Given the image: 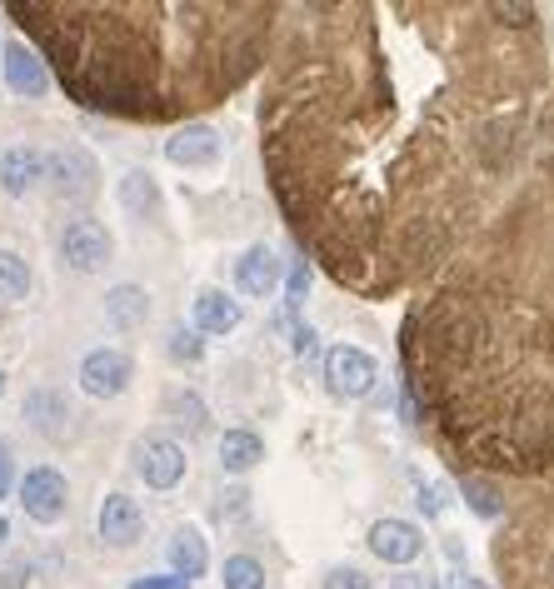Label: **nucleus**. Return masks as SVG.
<instances>
[{
	"mask_svg": "<svg viewBox=\"0 0 554 589\" xmlns=\"http://www.w3.org/2000/svg\"><path fill=\"white\" fill-rule=\"evenodd\" d=\"M260 106L275 195L325 271L389 294L445 271L519 116L470 100L449 5H300Z\"/></svg>",
	"mask_w": 554,
	"mask_h": 589,
	"instance_id": "f257e3e1",
	"label": "nucleus"
},
{
	"mask_svg": "<svg viewBox=\"0 0 554 589\" xmlns=\"http://www.w3.org/2000/svg\"><path fill=\"white\" fill-rule=\"evenodd\" d=\"M11 15L46 50L85 110L176 120L220 106L265 60L275 5H60L15 0Z\"/></svg>",
	"mask_w": 554,
	"mask_h": 589,
	"instance_id": "f03ea898",
	"label": "nucleus"
},
{
	"mask_svg": "<svg viewBox=\"0 0 554 589\" xmlns=\"http://www.w3.org/2000/svg\"><path fill=\"white\" fill-rule=\"evenodd\" d=\"M60 260H65L75 275H100L110 260H116V240H110V230L100 220L75 215V220L60 230Z\"/></svg>",
	"mask_w": 554,
	"mask_h": 589,
	"instance_id": "7ed1b4c3",
	"label": "nucleus"
},
{
	"mask_svg": "<svg viewBox=\"0 0 554 589\" xmlns=\"http://www.w3.org/2000/svg\"><path fill=\"white\" fill-rule=\"evenodd\" d=\"M15 495H21V509L36 519V525H60L65 509H71V484H65V474H60L56 465L25 470L21 480H15Z\"/></svg>",
	"mask_w": 554,
	"mask_h": 589,
	"instance_id": "20e7f679",
	"label": "nucleus"
},
{
	"mask_svg": "<svg viewBox=\"0 0 554 589\" xmlns=\"http://www.w3.org/2000/svg\"><path fill=\"white\" fill-rule=\"evenodd\" d=\"M46 180L56 201H91L100 190V166L85 145H60L56 155H46Z\"/></svg>",
	"mask_w": 554,
	"mask_h": 589,
	"instance_id": "39448f33",
	"label": "nucleus"
},
{
	"mask_svg": "<svg viewBox=\"0 0 554 589\" xmlns=\"http://www.w3.org/2000/svg\"><path fill=\"white\" fill-rule=\"evenodd\" d=\"M325 380H330V389L340 395V400H365L370 389L380 385V365L375 354L360 350V345H330V354H325Z\"/></svg>",
	"mask_w": 554,
	"mask_h": 589,
	"instance_id": "423d86ee",
	"label": "nucleus"
},
{
	"mask_svg": "<svg viewBox=\"0 0 554 589\" xmlns=\"http://www.w3.org/2000/svg\"><path fill=\"white\" fill-rule=\"evenodd\" d=\"M130 460H135V474H141L150 490H176L185 480V445L170 435H141L135 449H130Z\"/></svg>",
	"mask_w": 554,
	"mask_h": 589,
	"instance_id": "0eeeda50",
	"label": "nucleus"
},
{
	"mask_svg": "<svg viewBox=\"0 0 554 589\" xmlns=\"http://www.w3.org/2000/svg\"><path fill=\"white\" fill-rule=\"evenodd\" d=\"M130 380H135V360L125 350H116V345H100V350H91L81 360V389L91 400H120L130 389Z\"/></svg>",
	"mask_w": 554,
	"mask_h": 589,
	"instance_id": "6e6552de",
	"label": "nucleus"
},
{
	"mask_svg": "<svg viewBox=\"0 0 554 589\" xmlns=\"http://www.w3.org/2000/svg\"><path fill=\"white\" fill-rule=\"evenodd\" d=\"M21 420L31 424L40 440H50V445L75 440V410H71V400H65L60 389H31L25 405H21Z\"/></svg>",
	"mask_w": 554,
	"mask_h": 589,
	"instance_id": "1a4fd4ad",
	"label": "nucleus"
},
{
	"mask_svg": "<svg viewBox=\"0 0 554 589\" xmlns=\"http://www.w3.org/2000/svg\"><path fill=\"white\" fill-rule=\"evenodd\" d=\"M370 554L385 560V565H414V560L425 554V530L410 525V519L385 515L370 525Z\"/></svg>",
	"mask_w": 554,
	"mask_h": 589,
	"instance_id": "9d476101",
	"label": "nucleus"
},
{
	"mask_svg": "<svg viewBox=\"0 0 554 589\" xmlns=\"http://www.w3.org/2000/svg\"><path fill=\"white\" fill-rule=\"evenodd\" d=\"M95 530H100V540H106L110 550H130V544H141V534H145V515H141V505H135L130 495L110 490V495L100 500Z\"/></svg>",
	"mask_w": 554,
	"mask_h": 589,
	"instance_id": "9b49d317",
	"label": "nucleus"
},
{
	"mask_svg": "<svg viewBox=\"0 0 554 589\" xmlns=\"http://www.w3.org/2000/svg\"><path fill=\"white\" fill-rule=\"evenodd\" d=\"M0 71H5V85H11L15 95H25V100H40V95L50 91V65L25 46V40L0 46Z\"/></svg>",
	"mask_w": 554,
	"mask_h": 589,
	"instance_id": "f8f14e48",
	"label": "nucleus"
},
{
	"mask_svg": "<svg viewBox=\"0 0 554 589\" xmlns=\"http://www.w3.org/2000/svg\"><path fill=\"white\" fill-rule=\"evenodd\" d=\"M220 130L215 125H180L166 141V160L180 170H210L220 160Z\"/></svg>",
	"mask_w": 554,
	"mask_h": 589,
	"instance_id": "ddd939ff",
	"label": "nucleus"
},
{
	"mask_svg": "<svg viewBox=\"0 0 554 589\" xmlns=\"http://www.w3.org/2000/svg\"><path fill=\"white\" fill-rule=\"evenodd\" d=\"M236 280L245 294H255V300H270L275 290H280L285 280V260L275 255L270 245H250L245 255L236 260Z\"/></svg>",
	"mask_w": 554,
	"mask_h": 589,
	"instance_id": "4468645a",
	"label": "nucleus"
},
{
	"mask_svg": "<svg viewBox=\"0 0 554 589\" xmlns=\"http://www.w3.org/2000/svg\"><path fill=\"white\" fill-rule=\"evenodd\" d=\"M46 180V155L36 151V145H11V151L0 155V190L5 195H31V190Z\"/></svg>",
	"mask_w": 554,
	"mask_h": 589,
	"instance_id": "2eb2a0df",
	"label": "nucleus"
},
{
	"mask_svg": "<svg viewBox=\"0 0 554 589\" xmlns=\"http://www.w3.org/2000/svg\"><path fill=\"white\" fill-rule=\"evenodd\" d=\"M120 205H125L135 220H160V211H166V201H160V185H155L150 170H125L116 185Z\"/></svg>",
	"mask_w": 554,
	"mask_h": 589,
	"instance_id": "dca6fc26",
	"label": "nucleus"
},
{
	"mask_svg": "<svg viewBox=\"0 0 554 589\" xmlns=\"http://www.w3.org/2000/svg\"><path fill=\"white\" fill-rule=\"evenodd\" d=\"M170 575H180L185 579V585H195V579L205 575V569H210V550H205V534L201 530H176L170 534Z\"/></svg>",
	"mask_w": 554,
	"mask_h": 589,
	"instance_id": "f3484780",
	"label": "nucleus"
},
{
	"mask_svg": "<svg viewBox=\"0 0 554 589\" xmlns=\"http://www.w3.org/2000/svg\"><path fill=\"white\" fill-rule=\"evenodd\" d=\"M240 325V300L225 290H201L195 294V335H230Z\"/></svg>",
	"mask_w": 554,
	"mask_h": 589,
	"instance_id": "a211bd4d",
	"label": "nucleus"
},
{
	"mask_svg": "<svg viewBox=\"0 0 554 589\" xmlns=\"http://www.w3.org/2000/svg\"><path fill=\"white\" fill-rule=\"evenodd\" d=\"M260 460H265V440H260L255 430H225V435H220L225 474H250Z\"/></svg>",
	"mask_w": 554,
	"mask_h": 589,
	"instance_id": "6ab92c4d",
	"label": "nucleus"
},
{
	"mask_svg": "<svg viewBox=\"0 0 554 589\" xmlns=\"http://www.w3.org/2000/svg\"><path fill=\"white\" fill-rule=\"evenodd\" d=\"M106 320L116 325V330L145 325V320H150V294H145L141 285H116V290L106 294Z\"/></svg>",
	"mask_w": 554,
	"mask_h": 589,
	"instance_id": "aec40b11",
	"label": "nucleus"
},
{
	"mask_svg": "<svg viewBox=\"0 0 554 589\" xmlns=\"http://www.w3.org/2000/svg\"><path fill=\"white\" fill-rule=\"evenodd\" d=\"M31 294V265L15 250H0V300H25Z\"/></svg>",
	"mask_w": 554,
	"mask_h": 589,
	"instance_id": "412c9836",
	"label": "nucleus"
},
{
	"mask_svg": "<svg viewBox=\"0 0 554 589\" xmlns=\"http://www.w3.org/2000/svg\"><path fill=\"white\" fill-rule=\"evenodd\" d=\"M220 579H225V589H265V565H260L255 554H230Z\"/></svg>",
	"mask_w": 554,
	"mask_h": 589,
	"instance_id": "4be33fe9",
	"label": "nucleus"
},
{
	"mask_svg": "<svg viewBox=\"0 0 554 589\" xmlns=\"http://www.w3.org/2000/svg\"><path fill=\"white\" fill-rule=\"evenodd\" d=\"M460 490H465V500H470V509H474L480 519H495L499 509H505V505H499V490H495L490 480H480V474H465Z\"/></svg>",
	"mask_w": 554,
	"mask_h": 589,
	"instance_id": "5701e85b",
	"label": "nucleus"
},
{
	"mask_svg": "<svg viewBox=\"0 0 554 589\" xmlns=\"http://www.w3.org/2000/svg\"><path fill=\"white\" fill-rule=\"evenodd\" d=\"M490 21H495L499 31H530V25L540 21V11H534V5H519V0H495V5H490Z\"/></svg>",
	"mask_w": 554,
	"mask_h": 589,
	"instance_id": "b1692460",
	"label": "nucleus"
},
{
	"mask_svg": "<svg viewBox=\"0 0 554 589\" xmlns=\"http://www.w3.org/2000/svg\"><path fill=\"white\" fill-rule=\"evenodd\" d=\"M170 360H180V365H201L205 360V340L195 330H185V325H176V330H170Z\"/></svg>",
	"mask_w": 554,
	"mask_h": 589,
	"instance_id": "393cba45",
	"label": "nucleus"
},
{
	"mask_svg": "<svg viewBox=\"0 0 554 589\" xmlns=\"http://www.w3.org/2000/svg\"><path fill=\"white\" fill-rule=\"evenodd\" d=\"M414 505L425 509L430 519H439L449 509V495H445V484L439 480H425V474H414Z\"/></svg>",
	"mask_w": 554,
	"mask_h": 589,
	"instance_id": "a878e982",
	"label": "nucleus"
},
{
	"mask_svg": "<svg viewBox=\"0 0 554 589\" xmlns=\"http://www.w3.org/2000/svg\"><path fill=\"white\" fill-rule=\"evenodd\" d=\"M166 410L180 414V424H190V430H205V405L195 400V395H185V389H180V395H170Z\"/></svg>",
	"mask_w": 554,
	"mask_h": 589,
	"instance_id": "bb28decb",
	"label": "nucleus"
},
{
	"mask_svg": "<svg viewBox=\"0 0 554 589\" xmlns=\"http://www.w3.org/2000/svg\"><path fill=\"white\" fill-rule=\"evenodd\" d=\"M310 290V260H296L290 265V280H285V310H300Z\"/></svg>",
	"mask_w": 554,
	"mask_h": 589,
	"instance_id": "cd10ccee",
	"label": "nucleus"
},
{
	"mask_svg": "<svg viewBox=\"0 0 554 589\" xmlns=\"http://www.w3.org/2000/svg\"><path fill=\"white\" fill-rule=\"evenodd\" d=\"M25 585H31V560L0 554V589H25Z\"/></svg>",
	"mask_w": 554,
	"mask_h": 589,
	"instance_id": "c85d7f7f",
	"label": "nucleus"
},
{
	"mask_svg": "<svg viewBox=\"0 0 554 589\" xmlns=\"http://www.w3.org/2000/svg\"><path fill=\"white\" fill-rule=\"evenodd\" d=\"M325 589H370L365 569H354V565H335L330 575H325Z\"/></svg>",
	"mask_w": 554,
	"mask_h": 589,
	"instance_id": "c756f323",
	"label": "nucleus"
},
{
	"mask_svg": "<svg viewBox=\"0 0 554 589\" xmlns=\"http://www.w3.org/2000/svg\"><path fill=\"white\" fill-rule=\"evenodd\" d=\"M130 589H190L180 575H141V579H130Z\"/></svg>",
	"mask_w": 554,
	"mask_h": 589,
	"instance_id": "7c9ffc66",
	"label": "nucleus"
},
{
	"mask_svg": "<svg viewBox=\"0 0 554 589\" xmlns=\"http://www.w3.org/2000/svg\"><path fill=\"white\" fill-rule=\"evenodd\" d=\"M389 589H439L430 575H420V569H405V575L389 579Z\"/></svg>",
	"mask_w": 554,
	"mask_h": 589,
	"instance_id": "2f4dec72",
	"label": "nucleus"
},
{
	"mask_svg": "<svg viewBox=\"0 0 554 589\" xmlns=\"http://www.w3.org/2000/svg\"><path fill=\"white\" fill-rule=\"evenodd\" d=\"M11 490H15V455L0 445V500L11 495Z\"/></svg>",
	"mask_w": 554,
	"mask_h": 589,
	"instance_id": "473e14b6",
	"label": "nucleus"
},
{
	"mask_svg": "<svg viewBox=\"0 0 554 589\" xmlns=\"http://www.w3.org/2000/svg\"><path fill=\"white\" fill-rule=\"evenodd\" d=\"M315 350V330L310 325H296V354H310Z\"/></svg>",
	"mask_w": 554,
	"mask_h": 589,
	"instance_id": "72a5a7b5",
	"label": "nucleus"
},
{
	"mask_svg": "<svg viewBox=\"0 0 554 589\" xmlns=\"http://www.w3.org/2000/svg\"><path fill=\"white\" fill-rule=\"evenodd\" d=\"M0 389H5V380H0Z\"/></svg>",
	"mask_w": 554,
	"mask_h": 589,
	"instance_id": "f704fd0d",
	"label": "nucleus"
}]
</instances>
